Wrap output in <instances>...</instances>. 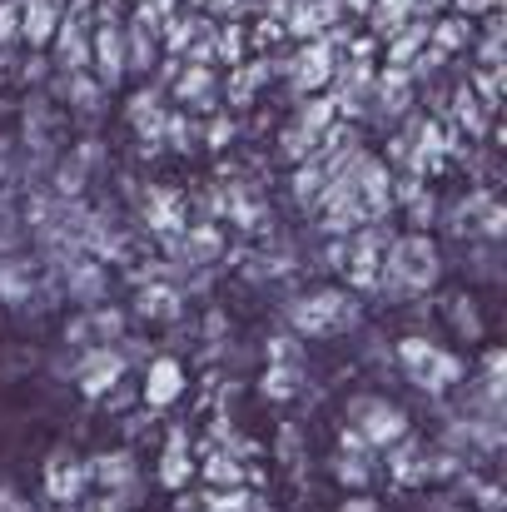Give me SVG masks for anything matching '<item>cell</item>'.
<instances>
[{"mask_svg":"<svg viewBox=\"0 0 507 512\" xmlns=\"http://www.w3.org/2000/svg\"><path fill=\"white\" fill-rule=\"evenodd\" d=\"M338 120V110H334V95H314V100H304V110H299V125L319 140L329 125Z\"/></svg>","mask_w":507,"mask_h":512,"instance_id":"obj_12","label":"cell"},{"mask_svg":"<svg viewBox=\"0 0 507 512\" xmlns=\"http://www.w3.org/2000/svg\"><path fill=\"white\" fill-rule=\"evenodd\" d=\"M299 378H304L299 363H279V368H269L264 393H269V398H294V393H299Z\"/></svg>","mask_w":507,"mask_h":512,"instance_id":"obj_14","label":"cell"},{"mask_svg":"<svg viewBox=\"0 0 507 512\" xmlns=\"http://www.w3.org/2000/svg\"><path fill=\"white\" fill-rule=\"evenodd\" d=\"M0 174H5V150H0Z\"/></svg>","mask_w":507,"mask_h":512,"instance_id":"obj_24","label":"cell"},{"mask_svg":"<svg viewBox=\"0 0 507 512\" xmlns=\"http://www.w3.org/2000/svg\"><path fill=\"white\" fill-rule=\"evenodd\" d=\"M209 90H214L209 65H189V70L179 75V85H174V95H179L184 105H209Z\"/></svg>","mask_w":507,"mask_h":512,"instance_id":"obj_10","label":"cell"},{"mask_svg":"<svg viewBox=\"0 0 507 512\" xmlns=\"http://www.w3.org/2000/svg\"><path fill=\"white\" fill-rule=\"evenodd\" d=\"M343 512H378V508H373L368 498H353V503H348V508H343Z\"/></svg>","mask_w":507,"mask_h":512,"instance_id":"obj_23","label":"cell"},{"mask_svg":"<svg viewBox=\"0 0 507 512\" xmlns=\"http://www.w3.org/2000/svg\"><path fill=\"white\" fill-rule=\"evenodd\" d=\"M0 40H20V0H5L0 5Z\"/></svg>","mask_w":507,"mask_h":512,"instance_id":"obj_18","label":"cell"},{"mask_svg":"<svg viewBox=\"0 0 507 512\" xmlns=\"http://www.w3.org/2000/svg\"><path fill=\"white\" fill-rule=\"evenodd\" d=\"M428 40H433L443 55H453V50H463V45L473 40V25H468V20H428Z\"/></svg>","mask_w":507,"mask_h":512,"instance_id":"obj_9","label":"cell"},{"mask_svg":"<svg viewBox=\"0 0 507 512\" xmlns=\"http://www.w3.org/2000/svg\"><path fill=\"white\" fill-rule=\"evenodd\" d=\"M189 478V458H184V433L169 438V453H165V468H160V483L165 488H179Z\"/></svg>","mask_w":507,"mask_h":512,"instance_id":"obj_16","label":"cell"},{"mask_svg":"<svg viewBox=\"0 0 507 512\" xmlns=\"http://www.w3.org/2000/svg\"><path fill=\"white\" fill-rule=\"evenodd\" d=\"M224 140H234V125H229V120H214V130H209V145H224Z\"/></svg>","mask_w":507,"mask_h":512,"instance_id":"obj_21","label":"cell"},{"mask_svg":"<svg viewBox=\"0 0 507 512\" xmlns=\"http://www.w3.org/2000/svg\"><path fill=\"white\" fill-rule=\"evenodd\" d=\"M358 319L353 299L348 294H314L294 309V329L309 334V339H329V334H343L348 324Z\"/></svg>","mask_w":507,"mask_h":512,"instance_id":"obj_2","label":"cell"},{"mask_svg":"<svg viewBox=\"0 0 507 512\" xmlns=\"http://www.w3.org/2000/svg\"><path fill=\"white\" fill-rule=\"evenodd\" d=\"M184 393V368H179V358H155L150 368H145V403L150 408H165Z\"/></svg>","mask_w":507,"mask_h":512,"instance_id":"obj_7","label":"cell"},{"mask_svg":"<svg viewBox=\"0 0 507 512\" xmlns=\"http://www.w3.org/2000/svg\"><path fill=\"white\" fill-rule=\"evenodd\" d=\"M204 473H209V483H239V463L234 458H214Z\"/></svg>","mask_w":507,"mask_h":512,"instance_id":"obj_19","label":"cell"},{"mask_svg":"<svg viewBox=\"0 0 507 512\" xmlns=\"http://www.w3.org/2000/svg\"><path fill=\"white\" fill-rule=\"evenodd\" d=\"M443 274V259H438V244L428 234H408L388 249L383 259V284H393L398 294H413V289H433Z\"/></svg>","mask_w":507,"mask_h":512,"instance_id":"obj_1","label":"cell"},{"mask_svg":"<svg viewBox=\"0 0 507 512\" xmlns=\"http://www.w3.org/2000/svg\"><path fill=\"white\" fill-rule=\"evenodd\" d=\"M324 189H329V170H324V165H309V170L294 174V194H299V204H319Z\"/></svg>","mask_w":507,"mask_h":512,"instance_id":"obj_15","label":"cell"},{"mask_svg":"<svg viewBox=\"0 0 507 512\" xmlns=\"http://www.w3.org/2000/svg\"><path fill=\"white\" fill-rule=\"evenodd\" d=\"M140 314H145V319H150V314H155V319H169V314H174V294H169V289H145V294H140Z\"/></svg>","mask_w":507,"mask_h":512,"instance_id":"obj_17","label":"cell"},{"mask_svg":"<svg viewBox=\"0 0 507 512\" xmlns=\"http://www.w3.org/2000/svg\"><path fill=\"white\" fill-rule=\"evenodd\" d=\"M338 478H343V483H363V478H368V473H363V468H358V463H343V468H338Z\"/></svg>","mask_w":507,"mask_h":512,"instance_id":"obj_22","label":"cell"},{"mask_svg":"<svg viewBox=\"0 0 507 512\" xmlns=\"http://www.w3.org/2000/svg\"><path fill=\"white\" fill-rule=\"evenodd\" d=\"M408 373H413V378H418L423 388L443 393L448 383H458V378H463V358H453L448 348H438V343H433V348H428V353H423V358H418V363L408 368Z\"/></svg>","mask_w":507,"mask_h":512,"instance_id":"obj_6","label":"cell"},{"mask_svg":"<svg viewBox=\"0 0 507 512\" xmlns=\"http://www.w3.org/2000/svg\"><path fill=\"white\" fill-rule=\"evenodd\" d=\"M269 358H274V363H299V348H294V339H274Z\"/></svg>","mask_w":507,"mask_h":512,"instance_id":"obj_20","label":"cell"},{"mask_svg":"<svg viewBox=\"0 0 507 512\" xmlns=\"http://www.w3.org/2000/svg\"><path fill=\"white\" fill-rule=\"evenodd\" d=\"M55 65L60 70H85L90 65V30H85V20H80V10H70V15H60V25H55Z\"/></svg>","mask_w":507,"mask_h":512,"instance_id":"obj_4","label":"cell"},{"mask_svg":"<svg viewBox=\"0 0 507 512\" xmlns=\"http://www.w3.org/2000/svg\"><path fill=\"white\" fill-rule=\"evenodd\" d=\"M120 353H110L105 343L100 348H90V358H85V368H80V393H90V398H100L105 388H115V378H120Z\"/></svg>","mask_w":507,"mask_h":512,"instance_id":"obj_8","label":"cell"},{"mask_svg":"<svg viewBox=\"0 0 507 512\" xmlns=\"http://www.w3.org/2000/svg\"><path fill=\"white\" fill-rule=\"evenodd\" d=\"M348 418L358 423V438H363V443H373V448L398 443V438L408 433L403 408H393L388 398H353V403H348Z\"/></svg>","mask_w":507,"mask_h":512,"instance_id":"obj_3","label":"cell"},{"mask_svg":"<svg viewBox=\"0 0 507 512\" xmlns=\"http://www.w3.org/2000/svg\"><path fill=\"white\" fill-rule=\"evenodd\" d=\"M194 5H214V0H194Z\"/></svg>","mask_w":507,"mask_h":512,"instance_id":"obj_25","label":"cell"},{"mask_svg":"<svg viewBox=\"0 0 507 512\" xmlns=\"http://www.w3.org/2000/svg\"><path fill=\"white\" fill-rule=\"evenodd\" d=\"M60 15H65V0H20V40L50 45Z\"/></svg>","mask_w":507,"mask_h":512,"instance_id":"obj_5","label":"cell"},{"mask_svg":"<svg viewBox=\"0 0 507 512\" xmlns=\"http://www.w3.org/2000/svg\"><path fill=\"white\" fill-rule=\"evenodd\" d=\"M45 478H50V493H55V498H70V493L85 483V468H80L75 458L55 453V463H50V473H45Z\"/></svg>","mask_w":507,"mask_h":512,"instance_id":"obj_11","label":"cell"},{"mask_svg":"<svg viewBox=\"0 0 507 512\" xmlns=\"http://www.w3.org/2000/svg\"><path fill=\"white\" fill-rule=\"evenodd\" d=\"M100 483H110V488H120V483H130L135 478V463H130V453H105V458H95V468H90Z\"/></svg>","mask_w":507,"mask_h":512,"instance_id":"obj_13","label":"cell"}]
</instances>
